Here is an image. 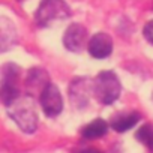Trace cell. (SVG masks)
<instances>
[{"label": "cell", "mask_w": 153, "mask_h": 153, "mask_svg": "<svg viewBox=\"0 0 153 153\" xmlns=\"http://www.w3.org/2000/svg\"><path fill=\"white\" fill-rule=\"evenodd\" d=\"M144 38L150 44H153V20L146 24V27H144Z\"/></svg>", "instance_id": "5bb4252c"}, {"label": "cell", "mask_w": 153, "mask_h": 153, "mask_svg": "<svg viewBox=\"0 0 153 153\" xmlns=\"http://www.w3.org/2000/svg\"><path fill=\"white\" fill-rule=\"evenodd\" d=\"M137 140L141 141L150 150H153V125H150V123L143 125L137 131Z\"/></svg>", "instance_id": "7c38bea8"}, {"label": "cell", "mask_w": 153, "mask_h": 153, "mask_svg": "<svg viewBox=\"0 0 153 153\" xmlns=\"http://www.w3.org/2000/svg\"><path fill=\"white\" fill-rule=\"evenodd\" d=\"M87 48L93 59H105L113 51V41L107 33H96L89 41Z\"/></svg>", "instance_id": "52a82bcc"}, {"label": "cell", "mask_w": 153, "mask_h": 153, "mask_svg": "<svg viewBox=\"0 0 153 153\" xmlns=\"http://www.w3.org/2000/svg\"><path fill=\"white\" fill-rule=\"evenodd\" d=\"M140 120V114L138 113H125V114H119L111 120V128L117 132H125L131 128H134Z\"/></svg>", "instance_id": "9c48e42d"}, {"label": "cell", "mask_w": 153, "mask_h": 153, "mask_svg": "<svg viewBox=\"0 0 153 153\" xmlns=\"http://www.w3.org/2000/svg\"><path fill=\"white\" fill-rule=\"evenodd\" d=\"M93 90L101 104L110 105L114 101H117V98L120 96L122 87H120V81L117 78V75L113 71H102L96 76Z\"/></svg>", "instance_id": "7a4b0ae2"}, {"label": "cell", "mask_w": 153, "mask_h": 153, "mask_svg": "<svg viewBox=\"0 0 153 153\" xmlns=\"http://www.w3.org/2000/svg\"><path fill=\"white\" fill-rule=\"evenodd\" d=\"M80 153H101V152L96 149H86V150H81Z\"/></svg>", "instance_id": "9a60e30c"}, {"label": "cell", "mask_w": 153, "mask_h": 153, "mask_svg": "<svg viewBox=\"0 0 153 153\" xmlns=\"http://www.w3.org/2000/svg\"><path fill=\"white\" fill-rule=\"evenodd\" d=\"M108 131V123L102 119H96L92 123H89L84 129H83V137L87 140H95V138H101L102 135H105Z\"/></svg>", "instance_id": "30bf717a"}, {"label": "cell", "mask_w": 153, "mask_h": 153, "mask_svg": "<svg viewBox=\"0 0 153 153\" xmlns=\"http://www.w3.org/2000/svg\"><path fill=\"white\" fill-rule=\"evenodd\" d=\"M71 15L69 6L63 0H44L36 11V23L39 26H50L53 21L65 20Z\"/></svg>", "instance_id": "3957f363"}, {"label": "cell", "mask_w": 153, "mask_h": 153, "mask_svg": "<svg viewBox=\"0 0 153 153\" xmlns=\"http://www.w3.org/2000/svg\"><path fill=\"white\" fill-rule=\"evenodd\" d=\"M41 107L48 117H56L63 110V99L57 86L48 83L41 92Z\"/></svg>", "instance_id": "5b68a950"}, {"label": "cell", "mask_w": 153, "mask_h": 153, "mask_svg": "<svg viewBox=\"0 0 153 153\" xmlns=\"http://www.w3.org/2000/svg\"><path fill=\"white\" fill-rule=\"evenodd\" d=\"M71 96H72V102L76 101V98H80L78 101V108H81L84 102H87V80H75L71 86Z\"/></svg>", "instance_id": "8fae6325"}, {"label": "cell", "mask_w": 153, "mask_h": 153, "mask_svg": "<svg viewBox=\"0 0 153 153\" xmlns=\"http://www.w3.org/2000/svg\"><path fill=\"white\" fill-rule=\"evenodd\" d=\"M2 80H0V101L6 107H9L18 96V68L15 65H6L2 69Z\"/></svg>", "instance_id": "277c9868"}, {"label": "cell", "mask_w": 153, "mask_h": 153, "mask_svg": "<svg viewBox=\"0 0 153 153\" xmlns=\"http://www.w3.org/2000/svg\"><path fill=\"white\" fill-rule=\"evenodd\" d=\"M17 41V30L11 20L0 18V53L8 51Z\"/></svg>", "instance_id": "ba28073f"}, {"label": "cell", "mask_w": 153, "mask_h": 153, "mask_svg": "<svg viewBox=\"0 0 153 153\" xmlns=\"http://www.w3.org/2000/svg\"><path fill=\"white\" fill-rule=\"evenodd\" d=\"M47 80H48V76L42 69H30L29 76H27V86H33V87L41 86L44 89L48 84Z\"/></svg>", "instance_id": "4fadbf2b"}, {"label": "cell", "mask_w": 153, "mask_h": 153, "mask_svg": "<svg viewBox=\"0 0 153 153\" xmlns=\"http://www.w3.org/2000/svg\"><path fill=\"white\" fill-rule=\"evenodd\" d=\"M87 41V30L81 24H71L63 36L65 47L72 53H80Z\"/></svg>", "instance_id": "8992f818"}, {"label": "cell", "mask_w": 153, "mask_h": 153, "mask_svg": "<svg viewBox=\"0 0 153 153\" xmlns=\"http://www.w3.org/2000/svg\"><path fill=\"white\" fill-rule=\"evenodd\" d=\"M8 114L18 125V128L27 134H32L38 128V116L35 111V105L30 96L17 98L9 107Z\"/></svg>", "instance_id": "6da1fadb"}]
</instances>
